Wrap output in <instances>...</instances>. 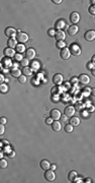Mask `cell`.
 Listing matches in <instances>:
<instances>
[{
	"instance_id": "obj_8",
	"label": "cell",
	"mask_w": 95,
	"mask_h": 183,
	"mask_svg": "<svg viewBox=\"0 0 95 183\" xmlns=\"http://www.w3.org/2000/svg\"><path fill=\"white\" fill-rule=\"evenodd\" d=\"M52 81H53V83H54V84H56V85H61V84L63 83V75H62V74H60V73L55 74Z\"/></svg>"
},
{
	"instance_id": "obj_17",
	"label": "cell",
	"mask_w": 95,
	"mask_h": 183,
	"mask_svg": "<svg viewBox=\"0 0 95 183\" xmlns=\"http://www.w3.org/2000/svg\"><path fill=\"white\" fill-rule=\"evenodd\" d=\"M55 38L57 41H64V40L66 39V35L63 31H58V32H56Z\"/></svg>"
},
{
	"instance_id": "obj_15",
	"label": "cell",
	"mask_w": 95,
	"mask_h": 183,
	"mask_svg": "<svg viewBox=\"0 0 95 183\" xmlns=\"http://www.w3.org/2000/svg\"><path fill=\"white\" fill-rule=\"evenodd\" d=\"M51 125H52V129L55 131V132H59V131L62 129V125H61V123L58 121V120L53 121V123Z\"/></svg>"
},
{
	"instance_id": "obj_23",
	"label": "cell",
	"mask_w": 95,
	"mask_h": 183,
	"mask_svg": "<svg viewBox=\"0 0 95 183\" xmlns=\"http://www.w3.org/2000/svg\"><path fill=\"white\" fill-rule=\"evenodd\" d=\"M31 73H32V70H31V68L30 67H23L22 68V74L25 76H30L31 75Z\"/></svg>"
},
{
	"instance_id": "obj_47",
	"label": "cell",
	"mask_w": 95,
	"mask_h": 183,
	"mask_svg": "<svg viewBox=\"0 0 95 183\" xmlns=\"http://www.w3.org/2000/svg\"><path fill=\"white\" fill-rule=\"evenodd\" d=\"M91 95L95 97V88H94V89H91Z\"/></svg>"
},
{
	"instance_id": "obj_43",
	"label": "cell",
	"mask_w": 95,
	"mask_h": 183,
	"mask_svg": "<svg viewBox=\"0 0 95 183\" xmlns=\"http://www.w3.org/2000/svg\"><path fill=\"white\" fill-rule=\"evenodd\" d=\"M78 82V78L77 77H72V79H71V82L72 83H76Z\"/></svg>"
},
{
	"instance_id": "obj_41",
	"label": "cell",
	"mask_w": 95,
	"mask_h": 183,
	"mask_svg": "<svg viewBox=\"0 0 95 183\" xmlns=\"http://www.w3.org/2000/svg\"><path fill=\"white\" fill-rule=\"evenodd\" d=\"M0 124H6V118H4V117H1L0 118Z\"/></svg>"
},
{
	"instance_id": "obj_1",
	"label": "cell",
	"mask_w": 95,
	"mask_h": 183,
	"mask_svg": "<svg viewBox=\"0 0 95 183\" xmlns=\"http://www.w3.org/2000/svg\"><path fill=\"white\" fill-rule=\"evenodd\" d=\"M16 40H17V42L20 43V44H24L29 41V36H27V34L25 33H22V32H18L17 33V36H16Z\"/></svg>"
},
{
	"instance_id": "obj_34",
	"label": "cell",
	"mask_w": 95,
	"mask_h": 183,
	"mask_svg": "<svg viewBox=\"0 0 95 183\" xmlns=\"http://www.w3.org/2000/svg\"><path fill=\"white\" fill-rule=\"evenodd\" d=\"M88 11H89V13H90V14L95 15V6H94V5H91V6L89 7Z\"/></svg>"
},
{
	"instance_id": "obj_20",
	"label": "cell",
	"mask_w": 95,
	"mask_h": 183,
	"mask_svg": "<svg viewBox=\"0 0 95 183\" xmlns=\"http://www.w3.org/2000/svg\"><path fill=\"white\" fill-rule=\"evenodd\" d=\"M10 74H11V76H13V77H16V78H18L20 75H21V71L18 69V68H12V69L10 70Z\"/></svg>"
},
{
	"instance_id": "obj_42",
	"label": "cell",
	"mask_w": 95,
	"mask_h": 183,
	"mask_svg": "<svg viewBox=\"0 0 95 183\" xmlns=\"http://www.w3.org/2000/svg\"><path fill=\"white\" fill-rule=\"evenodd\" d=\"M3 133H4V125L0 124V134H3Z\"/></svg>"
},
{
	"instance_id": "obj_29",
	"label": "cell",
	"mask_w": 95,
	"mask_h": 183,
	"mask_svg": "<svg viewBox=\"0 0 95 183\" xmlns=\"http://www.w3.org/2000/svg\"><path fill=\"white\" fill-rule=\"evenodd\" d=\"M17 79H18V82L21 83V84H23V83L26 82V76L25 75H20Z\"/></svg>"
},
{
	"instance_id": "obj_13",
	"label": "cell",
	"mask_w": 95,
	"mask_h": 183,
	"mask_svg": "<svg viewBox=\"0 0 95 183\" xmlns=\"http://www.w3.org/2000/svg\"><path fill=\"white\" fill-rule=\"evenodd\" d=\"M70 51H71V54H73L75 56H79L81 54V49L77 45H72L70 47Z\"/></svg>"
},
{
	"instance_id": "obj_44",
	"label": "cell",
	"mask_w": 95,
	"mask_h": 183,
	"mask_svg": "<svg viewBox=\"0 0 95 183\" xmlns=\"http://www.w3.org/2000/svg\"><path fill=\"white\" fill-rule=\"evenodd\" d=\"M57 169V166H56V164H51V170H56Z\"/></svg>"
},
{
	"instance_id": "obj_27",
	"label": "cell",
	"mask_w": 95,
	"mask_h": 183,
	"mask_svg": "<svg viewBox=\"0 0 95 183\" xmlns=\"http://www.w3.org/2000/svg\"><path fill=\"white\" fill-rule=\"evenodd\" d=\"M29 60L27 59V58H23V59L20 61V65L22 67H26L27 65H29Z\"/></svg>"
},
{
	"instance_id": "obj_46",
	"label": "cell",
	"mask_w": 95,
	"mask_h": 183,
	"mask_svg": "<svg viewBox=\"0 0 95 183\" xmlns=\"http://www.w3.org/2000/svg\"><path fill=\"white\" fill-rule=\"evenodd\" d=\"M3 82H4V76H3V74H1V75H0V83H3Z\"/></svg>"
},
{
	"instance_id": "obj_21",
	"label": "cell",
	"mask_w": 95,
	"mask_h": 183,
	"mask_svg": "<svg viewBox=\"0 0 95 183\" xmlns=\"http://www.w3.org/2000/svg\"><path fill=\"white\" fill-rule=\"evenodd\" d=\"M4 54L6 57H13L15 56V52H14V49H11V48H5L4 50Z\"/></svg>"
},
{
	"instance_id": "obj_10",
	"label": "cell",
	"mask_w": 95,
	"mask_h": 183,
	"mask_svg": "<svg viewBox=\"0 0 95 183\" xmlns=\"http://www.w3.org/2000/svg\"><path fill=\"white\" fill-rule=\"evenodd\" d=\"M35 57H36V51H35V49L29 48V49H27L25 51V58H27L29 60H32V59H35Z\"/></svg>"
},
{
	"instance_id": "obj_45",
	"label": "cell",
	"mask_w": 95,
	"mask_h": 183,
	"mask_svg": "<svg viewBox=\"0 0 95 183\" xmlns=\"http://www.w3.org/2000/svg\"><path fill=\"white\" fill-rule=\"evenodd\" d=\"M52 2H54L55 4H60L62 2V0H52Z\"/></svg>"
},
{
	"instance_id": "obj_4",
	"label": "cell",
	"mask_w": 95,
	"mask_h": 183,
	"mask_svg": "<svg viewBox=\"0 0 95 183\" xmlns=\"http://www.w3.org/2000/svg\"><path fill=\"white\" fill-rule=\"evenodd\" d=\"M76 112V109H75V107L73 106H67L65 108V110H64V114H65V116L67 117H72V116H74V114Z\"/></svg>"
},
{
	"instance_id": "obj_50",
	"label": "cell",
	"mask_w": 95,
	"mask_h": 183,
	"mask_svg": "<svg viewBox=\"0 0 95 183\" xmlns=\"http://www.w3.org/2000/svg\"><path fill=\"white\" fill-rule=\"evenodd\" d=\"M66 117H67V116H64V117L61 116V118H62V121H66Z\"/></svg>"
},
{
	"instance_id": "obj_24",
	"label": "cell",
	"mask_w": 95,
	"mask_h": 183,
	"mask_svg": "<svg viewBox=\"0 0 95 183\" xmlns=\"http://www.w3.org/2000/svg\"><path fill=\"white\" fill-rule=\"evenodd\" d=\"M15 51L19 54H22L23 52H25L26 50H25V47H24V44H18L17 47L15 48Z\"/></svg>"
},
{
	"instance_id": "obj_32",
	"label": "cell",
	"mask_w": 95,
	"mask_h": 183,
	"mask_svg": "<svg viewBox=\"0 0 95 183\" xmlns=\"http://www.w3.org/2000/svg\"><path fill=\"white\" fill-rule=\"evenodd\" d=\"M14 59L16 60V61H21L22 59H23V57H22V55L21 54H19V53H16L15 54V56H14Z\"/></svg>"
},
{
	"instance_id": "obj_18",
	"label": "cell",
	"mask_w": 95,
	"mask_h": 183,
	"mask_svg": "<svg viewBox=\"0 0 95 183\" xmlns=\"http://www.w3.org/2000/svg\"><path fill=\"white\" fill-rule=\"evenodd\" d=\"M70 124L72 125L73 127H76V126H79L80 124V119L78 117H75V116H72L70 118Z\"/></svg>"
},
{
	"instance_id": "obj_14",
	"label": "cell",
	"mask_w": 95,
	"mask_h": 183,
	"mask_svg": "<svg viewBox=\"0 0 95 183\" xmlns=\"http://www.w3.org/2000/svg\"><path fill=\"white\" fill-rule=\"evenodd\" d=\"M78 31H79V27H78L76 25H72L68 27V34L70 36H76Z\"/></svg>"
},
{
	"instance_id": "obj_28",
	"label": "cell",
	"mask_w": 95,
	"mask_h": 183,
	"mask_svg": "<svg viewBox=\"0 0 95 183\" xmlns=\"http://www.w3.org/2000/svg\"><path fill=\"white\" fill-rule=\"evenodd\" d=\"M57 47L59 48V49H64V48H66V43L64 42V41H58V44H57Z\"/></svg>"
},
{
	"instance_id": "obj_16",
	"label": "cell",
	"mask_w": 95,
	"mask_h": 183,
	"mask_svg": "<svg viewBox=\"0 0 95 183\" xmlns=\"http://www.w3.org/2000/svg\"><path fill=\"white\" fill-rule=\"evenodd\" d=\"M7 45H8V48H11V49H14L17 47V40L15 38H11V39H8V42H7Z\"/></svg>"
},
{
	"instance_id": "obj_52",
	"label": "cell",
	"mask_w": 95,
	"mask_h": 183,
	"mask_svg": "<svg viewBox=\"0 0 95 183\" xmlns=\"http://www.w3.org/2000/svg\"><path fill=\"white\" fill-rule=\"evenodd\" d=\"M91 3H92V5L95 6V0H91Z\"/></svg>"
},
{
	"instance_id": "obj_26",
	"label": "cell",
	"mask_w": 95,
	"mask_h": 183,
	"mask_svg": "<svg viewBox=\"0 0 95 183\" xmlns=\"http://www.w3.org/2000/svg\"><path fill=\"white\" fill-rule=\"evenodd\" d=\"M7 91H8V87L5 83H1L0 84V92H1L2 94H5V93H7Z\"/></svg>"
},
{
	"instance_id": "obj_33",
	"label": "cell",
	"mask_w": 95,
	"mask_h": 183,
	"mask_svg": "<svg viewBox=\"0 0 95 183\" xmlns=\"http://www.w3.org/2000/svg\"><path fill=\"white\" fill-rule=\"evenodd\" d=\"M31 66L33 69H38V68H40V63H38L37 61H33L31 63Z\"/></svg>"
},
{
	"instance_id": "obj_25",
	"label": "cell",
	"mask_w": 95,
	"mask_h": 183,
	"mask_svg": "<svg viewBox=\"0 0 95 183\" xmlns=\"http://www.w3.org/2000/svg\"><path fill=\"white\" fill-rule=\"evenodd\" d=\"M64 130L67 133H71V132H73V126H72L71 124H66L64 127Z\"/></svg>"
},
{
	"instance_id": "obj_7",
	"label": "cell",
	"mask_w": 95,
	"mask_h": 183,
	"mask_svg": "<svg viewBox=\"0 0 95 183\" xmlns=\"http://www.w3.org/2000/svg\"><path fill=\"white\" fill-rule=\"evenodd\" d=\"M78 82L83 85H87L90 82V77L86 75V74H81V75H79V77H78Z\"/></svg>"
},
{
	"instance_id": "obj_38",
	"label": "cell",
	"mask_w": 95,
	"mask_h": 183,
	"mask_svg": "<svg viewBox=\"0 0 95 183\" xmlns=\"http://www.w3.org/2000/svg\"><path fill=\"white\" fill-rule=\"evenodd\" d=\"M82 108H83V105L81 104V103H77V104H76V110L79 111V110L82 109Z\"/></svg>"
},
{
	"instance_id": "obj_6",
	"label": "cell",
	"mask_w": 95,
	"mask_h": 183,
	"mask_svg": "<svg viewBox=\"0 0 95 183\" xmlns=\"http://www.w3.org/2000/svg\"><path fill=\"white\" fill-rule=\"evenodd\" d=\"M84 39L88 42H92L93 40H95V31L89 30L84 34Z\"/></svg>"
},
{
	"instance_id": "obj_40",
	"label": "cell",
	"mask_w": 95,
	"mask_h": 183,
	"mask_svg": "<svg viewBox=\"0 0 95 183\" xmlns=\"http://www.w3.org/2000/svg\"><path fill=\"white\" fill-rule=\"evenodd\" d=\"M53 121H54V120H53L51 117H50V118H47V119H46V124H52Z\"/></svg>"
},
{
	"instance_id": "obj_30",
	"label": "cell",
	"mask_w": 95,
	"mask_h": 183,
	"mask_svg": "<svg viewBox=\"0 0 95 183\" xmlns=\"http://www.w3.org/2000/svg\"><path fill=\"white\" fill-rule=\"evenodd\" d=\"M7 162L5 161V160H3V159H1L0 160V167H1V169H5L7 167Z\"/></svg>"
},
{
	"instance_id": "obj_48",
	"label": "cell",
	"mask_w": 95,
	"mask_h": 183,
	"mask_svg": "<svg viewBox=\"0 0 95 183\" xmlns=\"http://www.w3.org/2000/svg\"><path fill=\"white\" fill-rule=\"evenodd\" d=\"M91 62H92V63H93V64H95V55H93V56H92V59H91Z\"/></svg>"
},
{
	"instance_id": "obj_5",
	"label": "cell",
	"mask_w": 95,
	"mask_h": 183,
	"mask_svg": "<svg viewBox=\"0 0 95 183\" xmlns=\"http://www.w3.org/2000/svg\"><path fill=\"white\" fill-rule=\"evenodd\" d=\"M60 56H61V58L64 59V60H67V59H69L70 58V56H71V51L70 49L68 48H64L60 51Z\"/></svg>"
},
{
	"instance_id": "obj_19",
	"label": "cell",
	"mask_w": 95,
	"mask_h": 183,
	"mask_svg": "<svg viewBox=\"0 0 95 183\" xmlns=\"http://www.w3.org/2000/svg\"><path fill=\"white\" fill-rule=\"evenodd\" d=\"M41 168L44 170V171H47L49 169H51V164L49 163V161H47V160H43V161H41Z\"/></svg>"
},
{
	"instance_id": "obj_22",
	"label": "cell",
	"mask_w": 95,
	"mask_h": 183,
	"mask_svg": "<svg viewBox=\"0 0 95 183\" xmlns=\"http://www.w3.org/2000/svg\"><path fill=\"white\" fill-rule=\"evenodd\" d=\"M77 177H78V174H77L76 171H71V172L69 173V175H68V179H69V181L74 182Z\"/></svg>"
},
{
	"instance_id": "obj_37",
	"label": "cell",
	"mask_w": 95,
	"mask_h": 183,
	"mask_svg": "<svg viewBox=\"0 0 95 183\" xmlns=\"http://www.w3.org/2000/svg\"><path fill=\"white\" fill-rule=\"evenodd\" d=\"M87 68H88V69H90V70H92V69L95 68V66H94V64L92 63V62H88V63H87Z\"/></svg>"
},
{
	"instance_id": "obj_51",
	"label": "cell",
	"mask_w": 95,
	"mask_h": 183,
	"mask_svg": "<svg viewBox=\"0 0 95 183\" xmlns=\"http://www.w3.org/2000/svg\"><path fill=\"white\" fill-rule=\"evenodd\" d=\"M91 72H92V74H93V75L95 76V68H94V69H92V70H91Z\"/></svg>"
},
{
	"instance_id": "obj_39",
	"label": "cell",
	"mask_w": 95,
	"mask_h": 183,
	"mask_svg": "<svg viewBox=\"0 0 95 183\" xmlns=\"http://www.w3.org/2000/svg\"><path fill=\"white\" fill-rule=\"evenodd\" d=\"M7 155H8V157H9V158L12 159V158H14V157H15V153H14L13 151H11L10 153H7Z\"/></svg>"
},
{
	"instance_id": "obj_9",
	"label": "cell",
	"mask_w": 95,
	"mask_h": 183,
	"mask_svg": "<svg viewBox=\"0 0 95 183\" xmlns=\"http://www.w3.org/2000/svg\"><path fill=\"white\" fill-rule=\"evenodd\" d=\"M79 20H80V14L78 13V12H72L71 14H70V21L72 22V24H74V25H76L77 22H79Z\"/></svg>"
},
{
	"instance_id": "obj_49",
	"label": "cell",
	"mask_w": 95,
	"mask_h": 183,
	"mask_svg": "<svg viewBox=\"0 0 95 183\" xmlns=\"http://www.w3.org/2000/svg\"><path fill=\"white\" fill-rule=\"evenodd\" d=\"M84 182H88V183H90V182H91V179H90V178H86V179H84Z\"/></svg>"
},
{
	"instance_id": "obj_3",
	"label": "cell",
	"mask_w": 95,
	"mask_h": 183,
	"mask_svg": "<svg viewBox=\"0 0 95 183\" xmlns=\"http://www.w3.org/2000/svg\"><path fill=\"white\" fill-rule=\"evenodd\" d=\"M4 34H5V36L8 37L9 39H11V38H14V37L17 36V32H16L13 27H10L5 28Z\"/></svg>"
},
{
	"instance_id": "obj_12",
	"label": "cell",
	"mask_w": 95,
	"mask_h": 183,
	"mask_svg": "<svg viewBox=\"0 0 95 183\" xmlns=\"http://www.w3.org/2000/svg\"><path fill=\"white\" fill-rule=\"evenodd\" d=\"M65 27H66V21L63 18L58 19L57 21H56V24H55V27L57 28L58 31H62V28H64Z\"/></svg>"
},
{
	"instance_id": "obj_31",
	"label": "cell",
	"mask_w": 95,
	"mask_h": 183,
	"mask_svg": "<svg viewBox=\"0 0 95 183\" xmlns=\"http://www.w3.org/2000/svg\"><path fill=\"white\" fill-rule=\"evenodd\" d=\"M6 65V67H9L10 65H11V61L9 60V59H6V58H5V59H3L2 60V65Z\"/></svg>"
},
{
	"instance_id": "obj_11",
	"label": "cell",
	"mask_w": 95,
	"mask_h": 183,
	"mask_svg": "<svg viewBox=\"0 0 95 183\" xmlns=\"http://www.w3.org/2000/svg\"><path fill=\"white\" fill-rule=\"evenodd\" d=\"M50 117H51L54 121L55 120H59L61 118V112L57 109H53L51 112H50Z\"/></svg>"
},
{
	"instance_id": "obj_35",
	"label": "cell",
	"mask_w": 95,
	"mask_h": 183,
	"mask_svg": "<svg viewBox=\"0 0 95 183\" xmlns=\"http://www.w3.org/2000/svg\"><path fill=\"white\" fill-rule=\"evenodd\" d=\"M48 35H49L50 37H55V36H56V33H55L54 28H50V30L48 31Z\"/></svg>"
},
{
	"instance_id": "obj_2",
	"label": "cell",
	"mask_w": 95,
	"mask_h": 183,
	"mask_svg": "<svg viewBox=\"0 0 95 183\" xmlns=\"http://www.w3.org/2000/svg\"><path fill=\"white\" fill-rule=\"evenodd\" d=\"M44 179L49 182H52L56 179V174L54 172V170H47L46 173H44Z\"/></svg>"
},
{
	"instance_id": "obj_36",
	"label": "cell",
	"mask_w": 95,
	"mask_h": 183,
	"mask_svg": "<svg viewBox=\"0 0 95 183\" xmlns=\"http://www.w3.org/2000/svg\"><path fill=\"white\" fill-rule=\"evenodd\" d=\"M90 93H91V90L88 89V88H86V89L83 90V95H84V96H88Z\"/></svg>"
}]
</instances>
